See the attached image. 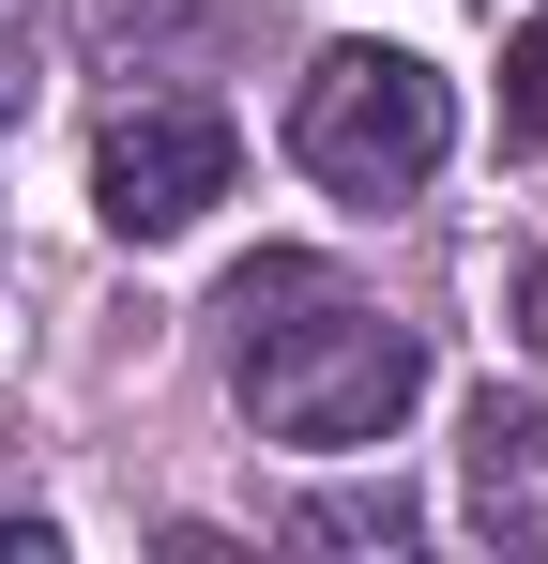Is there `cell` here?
Returning <instances> with one entry per match:
<instances>
[{
	"label": "cell",
	"instance_id": "3",
	"mask_svg": "<svg viewBox=\"0 0 548 564\" xmlns=\"http://www.w3.org/2000/svg\"><path fill=\"white\" fill-rule=\"evenodd\" d=\"M229 107H198V93H153V107H122L107 138H91V198H107V229L122 245H168V229H198L213 198H229Z\"/></svg>",
	"mask_w": 548,
	"mask_h": 564
},
{
	"label": "cell",
	"instance_id": "1",
	"mask_svg": "<svg viewBox=\"0 0 548 564\" xmlns=\"http://www.w3.org/2000/svg\"><path fill=\"white\" fill-rule=\"evenodd\" d=\"M229 397L260 412L274 443H381L427 397V336L381 321L336 260H244L229 275Z\"/></svg>",
	"mask_w": 548,
	"mask_h": 564
},
{
	"label": "cell",
	"instance_id": "2",
	"mask_svg": "<svg viewBox=\"0 0 548 564\" xmlns=\"http://www.w3.org/2000/svg\"><path fill=\"white\" fill-rule=\"evenodd\" d=\"M442 138H457V93H442V62H412V46H336L305 77V107H289L305 184H336V198H412L442 169Z\"/></svg>",
	"mask_w": 548,
	"mask_h": 564
},
{
	"label": "cell",
	"instance_id": "5",
	"mask_svg": "<svg viewBox=\"0 0 548 564\" xmlns=\"http://www.w3.org/2000/svg\"><path fill=\"white\" fill-rule=\"evenodd\" d=\"M503 138H518V153H548V15L503 46Z\"/></svg>",
	"mask_w": 548,
	"mask_h": 564
},
{
	"label": "cell",
	"instance_id": "6",
	"mask_svg": "<svg viewBox=\"0 0 548 564\" xmlns=\"http://www.w3.org/2000/svg\"><path fill=\"white\" fill-rule=\"evenodd\" d=\"M0 564H62V534L46 519H0Z\"/></svg>",
	"mask_w": 548,
	"mask_h": 564
},
{
	"label": "cell",
	"instance_id": "4",
	"mask_svg": "<svg viewBox=\"0 0 548 564\" xmlns=\"http://www.w3.org/2000/svg\"><path fill=\"white\" fill-rule=\"evenodd\" d=\"M289 550H412V503H396V488H381V503H305Z\"/></svg>",
	"mask_w": 548,
	"mask_h": 564
}]
</instances>
